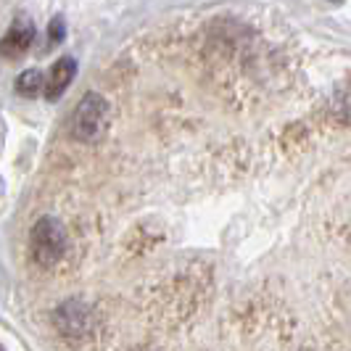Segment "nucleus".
Returning <instances> with one entry per match:
<instances>
[{"mask_svg":"<svg viewBox=\"0 0 351 351\" xmlns=\"http://www.w3.org/2000/svg\"><path fill=\"white\" fill-rule=\"evenodd\" d=\"M74 74H77V64H74V58H69V56L58 58V61L51 66V71H48V77H45V95H48L51 101H56V98H58V95L71 85Z\"/></svg>","mask_w":351,"mask_h":351,"instance_id":"5","label":"nucleus"},{"mask_svg":"<svg viewBox=\"0 0 351 351\" xmlns=\"http://www.w3.org/2000/svg\"><path fill=\"white\" fill-rule=\"evenodd\" d=\"M111 122V108L101 93L90 90L80 98V104L74 106L69 119V132L74 141L80 143H98L106 135Z\"/></svg>","mask_w":351,"mask_h":351,"instance_id":"2","label":"nucleus"},{"mask_svg":"<svg viewBox=\"0 0 351 351\" xmlns=\"http://www.w3.org/2000/svg\"><path fill=\"white\" fill-rule=\"evenodd\" d=\"M66 230L56 217H40L29 230V259L40 269H53L66 256Z\"/></svg>","mask_w":351,"mask_h":351,"instance_id":"3","label":"nucleus"},{"mask_svg":"<svg viewBox=\"0 0 351 351\" xmlns=\"http://www.w3.org/2000/svg\"><path fill=\"white\" fill-rule=\"evenodd\" d=\"M132 351H151V349H132Z\"/></svg>","mask_w":351,"mask_h":351,"instance_id":"9","label":"nucleus"},{"mask_svg":"<svg viewBox=\"0 0 351 351\" xmlns=\"http://www.w3.org/2000/svg\"><path fill=\"white\" fill-rule=\"evenodd\" d=\"M0 351H5V349H3V346H0Z\"/></svg>","mask_w":351,"mask_h":351,"instance_id":"11","label":"nucleus"},{"mask_svg":"<svg viewBox=\"0 0 351 351\" xmlns=\"http://www.w3.org/2000/svg\"><path fill=\"white\" fill-rule=\"evenodd\" d=\"M32 40H35V24L27 16H19L16 21L11 24L8 35L3 37L0 53H5V56H19V53H24L32 45Z\"/></svg>","mask_w":351,"mask_h":351,"instance_id":"4","label":"nucleus"},{"mask_svg":"<svg viewBox=\"0 0 351 351\" xmlns=\"http://www.w3.org/2000/svg\"><path fill=\"white\" fill-rule=\"evenodd\" d=\"M53 328L58 330V335L69 343V346H85L88 341H93L98 335V315L93 312V306H88L85 301L69 299L56 306L53 312Z\"/></svg>","mask_w":351,"mask_h":351,"instance_id":"1","label":"nucleus"},{"mask_svg":"<svg viewBox=\"0 0 351 351\" xmlns=\"http://www.w3.org/2000/svg\"><path fill=\"white\" fill-rule=\"evenodd\" d=\"M16 90L24 98H35L45 90V74L40 69H27L16 77Z\"/></svg>","mask_w":351,"mask_h":351,"instance_id":"7","label":"nucleus"},{"mask_svg":"<svg viewBox=\"0 0 351 351\" xmlns=\"http://www.w3.org/2000/svg\"><path fill=\"white\" fill-rule=\"evenodd\" d=\"M333 3H341V0H333Z\"/></svg>","mask_w":351,"mask_h":351,"instance_id":"10","label":"nucleus"},{"mask_svg":"<svg viewBox=\"0 0 351 351\" xmlns=\"http://www.w3.org/2000/svg\"><path fill=\"white\" fill-rule=\"evenodd\" d=\"M64 35H66V32H64V19L56 16L51 21V27H48V37H51V43H61Z\"/></svg>","mask_w":351,"mask_h":351,"instance_id":"8","label":"nucleus"},{"mask_svg":"<svg viewBox=\"0 0 351 351\" xmlns=\"http://www.w3.org/2000/svg\"><path fill=\"white\" fill-rule=\"evenodd\" d=\"M161 238H164V235H161L158 230L151 228V225H138V228L127 235V251H130V254L151 251L156 243H161Z\"/></svg>","mask_w":351,"mask_h":351,"instance_id":"6","label":"nucleus"}]
</instances>
